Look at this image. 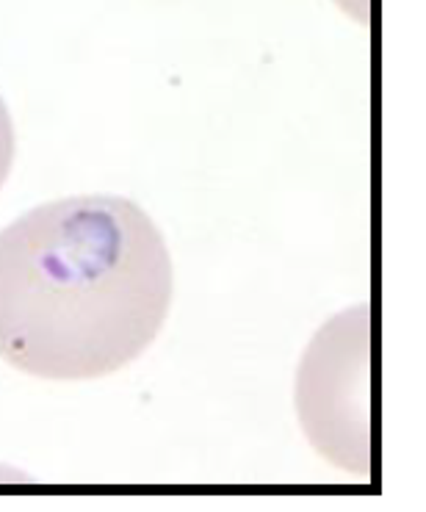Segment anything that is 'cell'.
<instances>
[{"label":"cell","instance_id":"obj_1","mask_svg":"<svg viewBox=\"0 0 426 512\" xmlns=\"http://www.w3.org/2000/svg\"><path fill=\"white\" fill-rule=\"evenodd\" d=\"M172 258L139 205L86 194L0 230V358L42 380H95L142 355L172 305Z\"/></svg>","mask_w":426,"mask_h":512},{"label":"cell","instance_id":"obj_2","mask_svg":"<svg viewBox=\"0 0 426 512\" xmlns=\"http://www.w3.org/2000/svg\"><path fill=\"white\" fill-rule=\"evenodd\" d=\"M368 333V305L335 316L313 338L296 382V407L310 443L332 463L366 477L371 465Z\"/></svg>","mask_w":426,"mask_h":512},{"label":"cell","instance_id":"obj_3","mask_svg":"<svg viewBox=\"0 0 426 512\" xmlns=\"http://www.w3.org/2000/svg\"><path fill=\"white\" fill-rule=\"evenodd\" d=\"M14 164V125H12V114L6 103L0 100V189L3 183L9 178Z\"/></svg>","mask_w":426,"mask_h":512}]
</instances>
